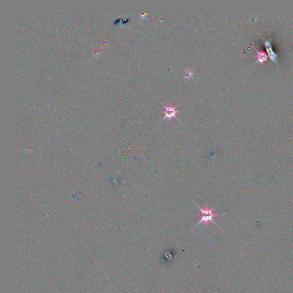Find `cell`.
<instances>
[{
	"label": "cell",
	"instance_id": "2",
	"mask_svg": "<svg viewBox=\"0 0 293 293\" xmlns=\"http://www.w3.org/2000/svg\"><path fill=\"white\" fill-rule=\"evenodd\" d=\"M264 43H265V48L266 49L270 58L272 60V61H274L275 63H278V56L272 49L271 41L265 39Z\"/></svg>",
	"mask_w": 293,
	"mask_h": 293
},
{
	"label": "cell",
	"instance_id": "3",
	"mask_svg": "<svg viewBox=\"0 0 293 293\" xmlns=\"http://www.w3.org/2000/svg\"><path fill=\"white\" fill-rule=\"evenodd\" d=\"M165 110V118L163 119L164 120L165 119H168L169 120H171L172 118H176V114L178 112V111H176L175 107L170 106V107H166L164 105Z\"/></svg>",
	"mask_w": 293,
	"mask_h": 293
},
{
	"label": "cell",
	"instance_id": "4",
	"mask_svg": "<svg viewBox=\"0 0 293 293\" xmlns=\"http://www.w3.org/2000/svg\"><path fill=\"white\" fill-rule=\"evenodd\" d=\"M255 50H256V52L257 53V60L255 63V64H256L258 62H259V63H261V64H262L264 61H268V60H267V54H266L265 52L263 51V50L259 51L257 49H255Z\"/></svg>",
	"mask_w": 293,
	"mask_h": 293
},
{
	"label": "cell",
	"instance_id": "5",
	"mask_svg": "<svg viewBox=\"0 0 293 293\" xmlns=\"http://www.w3.org/2000/svg\"><path fill=\"white\" fill-rule=\"evenodd\" d=\"M185 71H186V72H185V78L186 79H189L190 77H193V73L192 69H186Z\"/></svg>",
	"mask_w": 293,
	"mask_h": 293
},
{
	"label": "cell",
	"instance_id": "1",
	"mask_svg": "<svg viewBox=\"0 0 293 293\" xmlns=\"http://www.w3.org/2000/svg\"><path fill=\"white\" fill-rule=\"evenodd\" d=\"M192 202H193V203L195 204V205L197 206V207L198 208V209L200 211V213L199 214V216L200 218V221L197 223V225L193 227V230L195 229V227H197L201 223L203 224L204 225H207L210 222L213 223L215 225L218 226V227L219 228V227L216 224V223L214 221V218L215 216L223 215L214 214V211L215 209V207L210 208L208 207L207 206H206L205 207L202 208L193 200H192Z\"/></svg>",
	"mask_w": 293,
	"mask_h": 293
}]
</instances>
